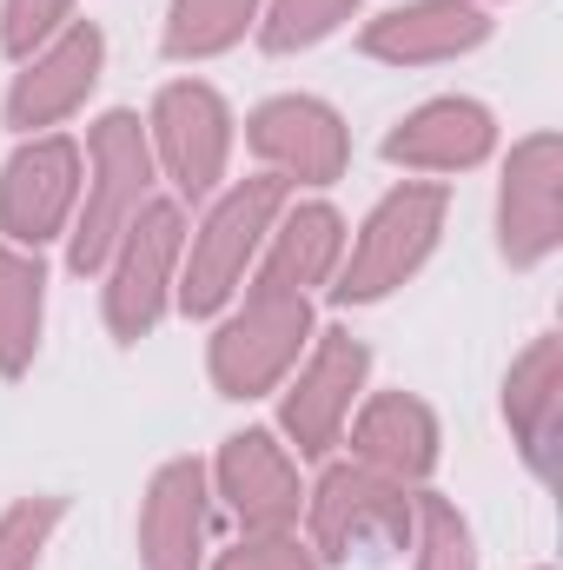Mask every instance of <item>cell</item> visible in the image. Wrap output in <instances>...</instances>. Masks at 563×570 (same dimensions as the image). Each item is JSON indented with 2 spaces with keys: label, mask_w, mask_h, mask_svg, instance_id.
<instances>
[{
  "label": "cell",
  "mask_w": 563,
  "mask_h": 570,
  "mask_svg": "<svg viewBox=\"0 0 563 570\" xmlns=\"http://www.w3.org/2000/svg\"><path fill=\"white\" fill-rule=\"evenodd\" d=\"M152 564L192 570V538H199V471H172L152 504Z\"/></svg>",
  "instance_id": "obj_5"
},
{
  "label": "cell",
  "mask_w": 563,
  "mask_h": 570,
  "mask_svg": "<svg viewBox=\"0 0 563 570\" xmlns=\"http://www.w3.org/2000/svg\"><path fill=\"white\" fill-rule=\"evenodd\" d=\"M338 7H345V0H285V7H279V27H273V47H292V40L325 33Z\"/></svg>",
  "instance_id": "obj_13"
},
{
  "label": "cell",
  "mask_w": 563,
  "mask_h": 570,
  "mask_svg": "<svg viewBox=\"0 0 563 570\" xmlns=\"http://www.w3.org/2000/svg\"><path fill=\"white\" fill-rule=\"evenodd\" d=\"M134 120H107V199L93 206V219H87V233H80V266H93L100 253H107V239H113V199H127V186H134V173H146V159H140V146H134V134H127Z\"/></svg>",
  "instance_id": "obj_7"
},
{
  "label": "cell",
  "mask_w": 563,
  "mask_h": 570,
  "mask_svg": "<svg viewBox=\"0 0 563 570\" xmlns=\"http://www.w3.org/2000/svg\"><path fill=\"white\" fill-rule=\"evenodd\" d=\"M140 239H134V253H127V273H120V292H113V318H120V332H140L146 318H152V298H159V266L172 259V246H179V219L166 213V206H152L146 213V226H134Z\"/></svg>",
  "instance_id": "obj_4"
},
{
  "label": "cell",
  "mask_w": 563,
  "mask_h": 570,
  "mask_svg": "<svg viewBox=\"0 0 563 570\" xmlns=\"http://www.w3.org/2000/svg\"><path fill=\"white\" fill-rule=\"evenodd\" d=\"M273 199H279V186H253V193H239L219 219H213V239L199 246V273H192V285H186V305H213L219 292H226V279L239 273V253L253 246V233H259V219L273 213Z\"/></svg>",
  "instance_id": "obj_1"
},
{
  "label": "cell",
  "mask_w": 563,
  "mask_h": 570,
  "mask_svg": "<svg viewBox=\"0 0 563 570\" xmlns=\"http://www.w3.org/2000/svg\"><path fill=\"white\" fill-rule=\"evenodd\" d=\"M40 531H47V511H20V518L0 531V570H27V564H33Z\"/></svg>",
  "instance_id": "obj_14"
},
{
  "label": "cell",
  "mask_w": 563,
  "mask_h": 570,
  "mask_svg": "<svg viewBox=\"0 0 563 570\" xmlns=\"http://www.w3.org/2000/svg\"><path fill=\"white\" fill-rule=\"evenodd\" d=\"M424 127H437V159H471L477 146H484V120L471 114V107H444V114H431ZM418 146H431V134H398L392 140V153H418Z\"/></svg>",
  "instance_id": "obj_12"
},
{
  "label": "cell",
  "mask_w": 563,
  "mask_h": 570,
  "mask_svg": "<svg viewBox=\"0 0 563 570\" xmlns=\"http://www.w3.org/2000/svg\"><path fill=\"white\" fill-rule=\"evenodd\" d=\"M93 53H100V40H93V33L67 40V53H60V60L47 67L53 80H40V87L27 80V87L13 94V120H33V114H53V107H67V100H73V94H80V87L93 80Z\"/></svg>",
  "instance_id": "obj_9"
},
{
  "label": "cell",
  "mask_w": 563,
  "mask_h": 570,
  "mask_svg": "<svg viewBox=\"0 0 563 570\" xmlns=\"http://www.w3.org/2000/svg\"><path fill=\"white\" fill-rule=\"evenodd\" d=\"M226 570H305L292 551H246V558H233Z\"/></svg>",
  "instance_id": "obj_16"
},
{
  "label": "cell",
  "mask_w": 563,
  "mask_h": 570,
  "mask_svg": "<svg viewBox=\"0 0 563 570\" xmlns=\"http://www.w3.org/2000/svg\"><path fill=\"white\" fill-rule=\"evenodd\" d=\"M53 7H60V0H13V27H7V40H13V47H27V40L53 20Z\"/></svg>",
  "instance_id": "obj_15"
},
{
  "label": "cell",
  "mask_w": 563,
  "mask_h": 570,
  "mask_svg": "<svg viewBox=\"0 0 563 570\" xmlns=\"http://www.w3.org/2000/svg\"><path fill=\"white\" fill-rule=\"evenodd\" d=\"M33 305H40V273L0 259V358L7 365H20V352L33 338Z\"/></svg>",
  "instance_id": "obj_10"
},
{
  "label": "cell",
  "mask_w": 563,
  "mask_h": 570,
  "mask_svg": "<svg viewBox=\"0 0 563 570\" xmlns=\"http://www.w3.org/2000/svg\"><path fill=\"white\" fill-rule=\"evenodd\" d=\"M253 0H179L172 13V53H192V47H219L239 33Z\"/></svg>",
  "instance_id": "obj_11"
},
{
  "label": "cell",
  "mask_w": 563,
  "mask_h": 570,
  "mask_svg": "<svg viewBox=\"0 0 563 570\" xmlns=\"http://www.w3.org/2000/svg\"><path fill=\"white\" fill-rule=\"evenodd\" d=\"M67 173H73V153H67V146H40V153L13 159V179H7V219H13V233L40 239V233L60 219V206H67V193H73Z\"/></svg>",
  "instance_id": "obj_3"
},
{
  "label": "cell",
  "mask_w": 563,
  "mask_h": 570,
  "mask_svg": "<svg viewBox=\"0 0 563 570\" xmlns=\"http://www.w3.org/2000/svg\"><path fill=\"white\" fill-rule=\"evenodd\" d=\"M166 146H172V166H179V186H206L213 179V166H219V146H226V120H219V100L213 94H199V87H179V94H166Z\"/></svg>",
  "instance_id": "obj_2"
},
{
  "label": "cell",
  "mask_w": 563,
  "mask_h": 570,
  "mask_svg": "<svg viewBox=\"0 0 563 570\" xmlns=\"http://www.w3.org/2000/svg\"><path fill=\"white\" fill-rule=\"evenodd\" d=\"M226 471H233L239 511H253V518H266V524L292 511V484H285V471L273 464L266 438H239V444H233V458H226Z\"/></svg>",
  "instance_id": "obj_8"
},
{
  "label": "cell",
  "mask_w": 563,
  "mask_h": 570,
  "mask_svg": "<svg viewBox=\"0 0 563 570\" xmlns=\"http://www.w3.org/2000/svg\"><path fill=\"white\" fill-rule=\"evenodd\" d=\"M259 146L292 159V166H305V173H332L338 166V134H332V120L318 107H273V114H259Z\"/></svg>",
  "instance_id": "obj_6"
}]
</instances>
